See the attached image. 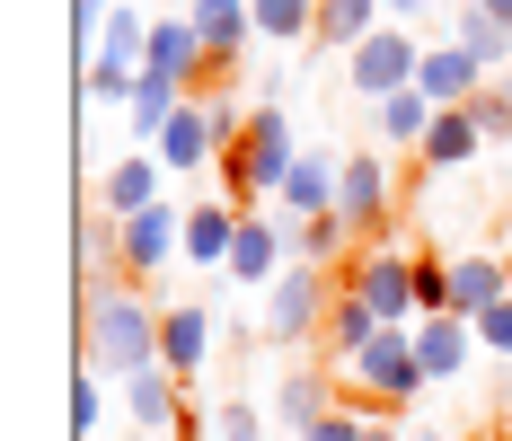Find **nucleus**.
I'll list each match as a JSON object with an SVG mask.
<instances>
[{
  "instance_id": "15",
  "label": "nucleus",
  "mask_w": 512,
  "mask_h": 441,
  "mask_svg": "<svg viewBox=\"0 0 512 441\" xmlns=\"http://www.w3.org/2000/svg\"><path fill=\"white\" fill-rule=\"evenodd\" d=\"M495 300H512V256H451V318H486Z\"/></svg>"
},
{
  "instance_id": "35",
  "label": "nucleus",
  "mask_w": 512,
  "mask_h": 441,
  "mask_svg": "<svg viewBox=\"0 0 512 441\" xmlns=\"http://www.w3.org/2000/svg\"><path fill=\"white\" fill-rule=\"evenodd\" d=\"M212 441H265V415H256L248 397H221L212 406Z\"/></svg>"
},
{
  "instance_id": "3",
  "label": "nucleus",
  "mask_w": 512,
  "mask_h": 441,
  "mask_svg": "<svg viewBox=\"0 0 512 441\" xmlns=\"http://www.w3.org/2000/svg\"><path fill=\"white\" fill-rule=\"evenodd\" d=\"M327 309H336V274H318V265H283V283L265 292V318H256V344L301 353V344L327 336Z\"/></svg>"
},
{
  "instance_id": "29",
  "label": "nucleus",
  "mask_w": 512,
  "mask_h": 441,
  "mask_svg": "<svg viewBox=\"0 0 512 441\" xmlns=\"http://www.w3.org/2000/svg\"><path fill=\"white\" fill-rule=\"evenodd\" d=\"M80 89H89V106H106V115H115V106H133L142 98V71H133V62H89V71H80Z\"/></svg>"
},
{
  "instance_id": "12",
  "label": "nucleus",
  "mask_w": 512,
  "mask_h": 441,
  "mask_svg": "<svg viewBox=\"0 0 512 441\" xmlns=\"http://www.w3.org/2000/svg\"><path fill=\"white\" fill-rule=\"evenodd\" d=\"M283 265H292V256H283V221H274V212H248V221H239V247H230V283H239V292H274Z\"/></svg>"
},
{
  "instance_id": "24",
  "label": "nucleus",
  "mask_w": 512,
  "mask_h": 441,
  "mask_svg": "<svg viewBox=\"0 0 512 441\" xmlns=\"http://www.w3.org/2000/svg\"><path fill=\"white\" fill-rule=\"evenodd\" d=\"M433 115H442V106L424 98V89H398V98H380V106H371V133H380L389 150H424Z\"/></svg>"
},
{
  "instance_id": "6",
  "label": "nucleus",
  "mask_w": 512,
  "mask_h": 441,
  "mask_svg": "<svg viewBox=\"0 0 512 441\" xmlns=\"http://www.w3.org/2000/svg\"><path fill=\"white\" fill-rule=\"evenodd\" d=\"M186 27L204 36V53H212V98L248 71V53H256V9L248 0H186Z\"/></svg>"
},
{
  "instance_id": "25",
  "label": "nucleus",
  "mask_w": 512,
  "mask_h": 441,
  "mask_svg": "<svg viewBox=\"0 0 512 441\" xmlns=\"http://www.w3.org/2000/svg\"><path fill=\"white\" fill-rule=\"evenodd\" d=\"M327 406H336V389H327V371H292V380H283V389H274V406H265V415H274V424H283V433L301 441L309 424H318V415H327Z\"/></svg>"
},
{
  "instance_id": "10",
  "label": "nucleus",
  "mask_w": 512,
  "mask_h": 441,
  "mask_svg": "<svg viewBox=\"0 0 512 441\" xmlns=\"http://www.w3.org/2000/svg\"><path fill=\"white\" fill-rule=\"evenodd\" d=\"M336 195H345V159L318 142L292 159V177H283V195H274V212L283 221H318V212H336Z\"/></svg>"
},
{
  "instance_id": "17",
  "label": "nucleus",
  "mask_w": 512,
  "mask_h": 441,
  "mask_svg": "<svg viewBox=\"0 0 512 441\" xmlns=\"http://www.w3.org/2000/svg\"><path fill=\"white\" fill-rule=\"evenodd\" d=\"M415 89H424L433 106H468L477 89H486V62H477L468 45H424V71H415Z\"/></svg>"
},
{
  "instance_id": "14",
  "label": "nucleus",
  "mask_w": 512,
  "mask_h": 441,
  "mask_svg": "<svg viewBox=\"0 0 512 441\" xmlns=\"http://www.w3.org/2000/svg\"><path fill=\"white\" fill-rule=\"evenodd\" d=\"M159 168L168 177H195V168H221V124H212L204 98H186V115L159 133Z\"/></svg>"
},
{
  "instance_id": "41",
  "label": "nucleus",
  "mask_w": 512,
  "mask_h": 441,
  "mask_svg": "<svg viewBox=\"0 0 512 441\" xmlns=\"http://www.w3.org/2000/svg\"><path fill=\"white\" fill-rule=\"evenodd\" d=\"M451 9H486V0H451Z\"/></svg>"
},
{
  "instance_id": "18",
  "label": "nucleus",
  "mask_w": 512,
  "mask_h": 441,
  "mask_svg": "<svg viewBox=\"0 0 512 441\" xmlns=\"http://www.w3.org/2000/svg\"><path fill=\"white\" fill-rule=\"evenodd\" d=\"M212 353V309H195V300H177L168 318H159V371H177V380H195Z\"/></svg>"
},
{
  "instance_id": "23",
  "label": "nucleus",
  "mask_w": 512,
  "mask_h": 441,
  "mask_svg": "<svg viewBox=\"0 0 512 441\" xmlns=\"http://www.w3.org/2000/svg\"><path fill=\"white\" fill-rule=\"evenodd\" d=\"M274 221H283V212H274ZM345 247H354L345 212H318V221H283V256H292V265H318V274H327Z\"/></svg>"
},
{
  "instance_id": "5",
  "label": "nucleus",
  "mask_w": 512,
  "mask_h": 441,
  "mask_svg": "<svg viewBox=\"0 0 512 441\" xmlns=\"http://www.w3.org/2000/svg\"><path fill=\"white\" fill-rule=\"evenodd\" d=\"M354 389H362V406H389V415L433 389V380H424V362H415V327H389V336L362 353V362H354Z\"/></svg>"
},
{
  "instance_id": "1",
  "label": "nucleus",
  "mask_w": 512,
  "mask_h": 441,
  "mask_svg": "<svg viewBox=\"0 0 512 441\" xmlns=\"http://www.w3.org/2000/svg\"><path fill=\"white\" fill-rule=\"evenodd\" d=\"M159 318L168 309H151L142 300V283H106V292L80 300V353H89V371L98 380H142V371H159Z\"/></svg>"
},
{
  "instance_id": "32",
  "label": "nucleus",
  "mask_w": 512,
  "mask_h": 441,
  "mask_svg": "<svg viewBox=\"0 0 512 441\" xmlns=\"http://www.w3.org/2000/svg\"><path fill=\"white\" fill-rule=\"evenodd\" d=\"M468 115H477L486 142H512V80H486V89L468 98Z\"/></svg>"
},
{
  "instance_id": "13",
  "label": "nucleus",
  "mask_w": 512,
  "mask_h": 441,
  "mask_svg": "<svg viewBox=\"0 0 512 441\" xmlns=\"http://www.w3.org/2000/svg\"><path fill=\"white\" fill-rule=\"evenodd\" d=\"M380 336H389V327H380V309H371V300H354L345 283H336L327 336H318V371H327V362H336V371H354V362H362V353H371Z\"/></svg>"
},
{
  "instance_id": "28",
  "label": "nucleus",
  "mask_w": 512,
  "mask_h": 441,
  "mask_svg": "<svg viewBox=\"0 0 512 441\" xmlns=\"http://www.w3.org/2000/svg\"><path fill=\"white\" fill-rule=\"evenodd\" d=\"M177 115H186V98H177V89H159V80H142V98L124 106V124H133V142H142V150H159V133H168Z\"/></svg>"
},
{
  "instance_id": "40",
  "label": "nucleus",
  "mask_w": 512,
  "mask_h": 441,
  "mask_svg": "<svg viewBox=\"0 0 512 441\" xmlns=\"http://www.w3.org/2000/svg\"><path fill=\"white\" fill-rule=\"evenodd\" d=\"M407 441H442V433H433V424H424V433H407Z\"/></svg>"
},
{
  "instance_id": "7",
  "label": "nucleus",
  "mask_w": 512,
  "mask_h": 441,
  "mask_svg": "<svg viewBox=\"0 0 512 441\" xmlns=\"http://www.w3.org/2000/svg\"><path fill=\"white\" fill-rule=\"evenodd\" d=\"M415 71H424V45H415L407 27H380L362 53H345V80H354L362 106H380V98H398V89H415Z\"/></svg>"
},
{
  "instance_id": "2",
  "label": "nucleus",
  "mask_w": 512,
  "mask_h": 441,
  "mask_svg": "<svg viewBox=\"0 0 512 441\" xmlns=\"http://www.w3.org/2000/svg\"><path fill=\"white\" fill-rule=\"evenodd\" d=\"M292 159H301V142H292V106H248V133H239V150L221 159V177H230L221 203L256 212V195H283Z\"/></svg>"
},
{
  "instance_id": "43",
  "label": "nucleus",
  "mask_w": 512,
  "mask_h": 441,
  "mask_svg": "<svg viewBox=\"0 0 512 441\" xmlns=\"http://www.w3.org/2000/svg\"><path fill=\"white\" fill-rule=\"evenodd\" d=\"M495 441H504V433H495Z\"/></svg>"
},
{
  "instance_id": "27",
  "label": "nucleus",
  "mask_w": 512,
  "mask_h": 441,
  "mask_svg": "<svg viewBox=\"0 0 512 441\" xmlns=\"http://www.w3.org/2000/svg\"><path fill=\"white\" fill-rule=\"evenodd\" d=\"M256 9V45H309L318 36V0H248Z\"/></svg>"
},
{
  "instance_id": "26",
  "label": "nucleus",
  "mask_w": 512,
  "mask_h": 441,
  "mask_svg": "<svg viewBox=\"0 0 512 441\" xmlns=\"http://www.w3.org/2000/svg\"><path fill=\"white\" fill-rule=\"evenodd\" d=\"M451 45H468L477 62H486V80H512V27L495 18V9H460V36Z\"/></svg>"
},
{
  "instance_id": "20",
  "label": "nucleus",
  "mask_w": 512,
  "mask_h": 441,
  "mask_svg": "<svg viewBox=\"0 0 512 441\" xmlns=\"http://www.w3.org/2000/svg\"><path fill=\"white\" fill-rule=\"evenodd\" d=\"M186 380H177V371H142V380H124V415H133V424H142V433H186Z\"/></svg>"
},
{
  "instance_id": "9",
  "label": "nucleus",
  "mask_w": 512,
  "mask_h": 441,
  "mask_svg": "<svg viewBox=\"0 0 512 441\" xmlns=\"http://www.w3.org/2000/svg\"><path fill=\"white\" fill-rule=\"evenodd\" d=\"M168 265H186V203H159L142 221H124V283H151Z\"/></svg>"
},
{
  "instance_id": "36",
  "label": "nucleus",
  "mask_w": 512,
  "mask_h": 441,
  "mask_svg": "<svg viewBox=\"0 0 512 441\" xmlns=\"http://www.w3.org/2000/svg\"><path fill=\"white\" fill-rule=\"evenodd\" d=\"M477 344H486V353H504V362H512V300H495V309L477 318Z\"/></svg>"
},
{
  "instance_id": "4",
  "label": "nucleus",
  "mask_w": 512,
  "mask_h": 441,
  "mask_svg": "<svg viewBox=\"0 0 512 441\" xmlns=\"http://www.w3.org/2000/svg\"><path fill=\"white\" fill-rule=\"evenodd\" d=\"M345 292L371 300V309H380V327H415V247H389V239L354 247Z\"/></svg>"
},
{
  "instance_id": "19",
  "label": "nucleus",
  "mask_w": 512,
  "mask_h": 441,
  "mask_svg": "<svg viewBox=\"0 0 512 441\" xmlns=\"http://www.w3.org/2000/svg\"><path fill=\"white\" fill-rule=\"evenodd\" d=\"M380 27H389L380 0H318V36H309V53H362Z\"/></svg>"
},
{
  "instance_id": "21",
  "label": "nucleus",
  "mask_w": 512,
  "mask_h": 441,
  "mask_svg": "<svg viewBox=\"0 0 512 441\" xmlns=\"http://www.w3.org/2000/svg\"><path fill=\"white\" fill-rule=\"evenodd\" d=\"M239 203H186V265H221L230 274V247H239Z\"/></svg>"
},
{
  "instance_id": "42",
  "label": "nucleus",
  "mask_w": 512,
  "mask_h": 441,
  "mask_svg": "<svg viewBox=\"0 0 512 441\" xmlns=\"http://www.w3.org/2000/svg\"><path fill=\"white\" fill-rule=\"evenodd\" d=\"M504 441H512V415H504Z\"/></svg>"
},
{
  "instance_id": "31",
  "label": "nucleus",
  "mask_w": 512,
  "mask_h": 441,
  "mask_svg": "<svg viewBox=\"0 0 512 441\" xmlns=\"http://www.w3.org/2000/svg\"><path fill=\"white\" fill-rule=\"evenodd\" d=\"M106 389H115V380H98V371L80 362V380H71V441H89V433H98V415H106Z\"/></svg>"
},
{
  "instance_id": "16",
  "label": "nucleus",
  "mask_w": 512,
  "mask_h": 441,
  "mask_svg": "<svg viewBox=\"0 0 512 441\" xmlns=\"http://www.w3.org/2000/svg\"><path fill=\"white\" fill-rule=\"evenodd\" d=\"M468 353H477V327L468 318H415V362H424L433 389L442 380H468Z\"/></svg>"
},
{
  "instance_id": "37",
  "label": "nucleus",
  "mask_w": 512,
  "mask_h": 441,
  "mask_svg": "<svg viewBox=\"0 0 512 441\" xmlns=\"http://www.w3.org/2000/svg\"><path fill=\"white\" fill-rule=\"evenodd\" d=\"M389 9V27H407V18H424V9H442V0H380Z\"/></svg>"
},
{
  "instance_id": "11",
  "label": "nucleus",
  "mask_w": 512,
  "mask_h": 441,
  "mask_svg": "<svg viewBox=\"0 0 512 441\" xmlns=\"http://www.w3.org/2000/svg\"><path fill=\"white\" fill-rule=\"evenodd\" d=\"M159 186H177L168 168H159V150H124L115 168H106V221H142V212H159Z\"/></svg>"
},
{
  "instance_id": "39",
  "label": "nucleus",
  "mask_w": 512,
  "mask_h": 441,
  "mask_svg": "<svg viewBox=\"0 0 512 441\" xmlns=\"http://www.w3.org/2000/svg\"><path fill=\"white\" fill-rule=\"evenodd\" d=\"M486 9H495V18H504V27H512V0H486Z\"/></svg>"
},
{
  "instance_id": "22",
  "label": "nucleus",
  "mask_w": 512,
  "mask_h": 441,
  "mask_svg": "<svg viewBox=\"0 0 512 441\" xmlns=\"http://www.w3.org/2000/svg\"><path fill=\"white\" fill-rule=\"evenodd\" d=\"M477 150H486V133H477V115H468V106H442V115H433V133H424V150H415V159H424L433 177H460V168H468V159H477Z\"/></svg>"
},
{
  "instance_id": "8",
  "label": "nucleus",
  "mask_w": 512,
  "mask_h": 441,
  "mask_svg": "<svg viewBox=\"0 0 512 441\" xmlns=\"http://www.w3.org/2000/svg\"><path fill=\"white\" fill-rule=\"evenodd\" d=\"M389 203H398V186H389V150H354V159H345V195H336V212H345V230H354L362 247L389 239Z\"/></svg>"
},
{
  "instance_id": "30",
  "label": "nucleus",
  "mask_w": 512,
  "mask_h": 441,
  "mask_svg": "<svg viewBox=\"0 0 512 441\" xmlns=\"http://www.w3.org/2000/svg\"><path fill=\"white\" fill-rule=\"evenodd\" d=\"M415 318H451V256L415 247Z\"/></svg>"
},
{
  "instance_id": "33",
  "label": "nucleus",
  "mask_w": 512,
  "mask_h": 441,
  "mask_svg": "<svg viewBox=\"0 0 512 441\" xmlns=\"http://www.w3.org/2000/svg\"><path fill=\"white\" fill-rule=\"evenodd\" d=\"M301 441H371V415H362L354 397H336V406H327V415H318Z\"/></svg>"
},
{
  "instance_id": "38",
  "label": "nucleus",
  "mask_w": 512,
  "mask_h": 441,
  "mask_svg": "<svg viewBox=\"0 0 512 441\" xmlns=\"http://www.w3.org/2000/svg\"><path fill=\"white\" fill-rule=\"evenodd\" d=\"M371 441H407V433H398V424H380V415H371Z\"/></svg>"
},
{
  "instance_id": "34",
  "label": "nucleus",
  "mask_w": 512,
  "mask_h": 441,
  "mask_svg": "<svg viewBox=\"0 0 512 441\" xmlns=\"http://www.w3.org/2000/svg\"><path fill=\"white\" fill-rule=\"evenodd\" d=\"M106 18H115V0H71V45H80V71L98 62V36H106Z\"/></svg>"
}]
</instances>
